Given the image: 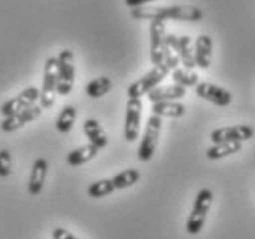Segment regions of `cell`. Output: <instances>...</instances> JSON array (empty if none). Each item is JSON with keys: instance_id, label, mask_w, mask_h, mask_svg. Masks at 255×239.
<instances>
[{"instance_id": "cb8c5ba5", "label": "cell", "mask_w": 255, "mask_h": 239, "mask_svg": "<svg viewBox=\"0 0 255 239\" xmlns=\"http://www.w3.org/2000/svg\"><path fill=\"white\" fill-rule=\"evenodd\" d=\"M115 191V186L111 178H102V180H96L93 182L89 188H87V195L91 199H102V197H108Z\"/></svg>"}, {"instance_id": "f1b7e54d", "label": "cell", "mask_w": 255, "mask_h": 239, "mask_svg": "<svg viewBox=\"0 0 255 239\" xmlns=\"http://www.w3.org/2000/svg\"><path fill=\"white\" fill-rule=\"evenodd\" d=\"M72 85H74V84H69V82H65V80H59V78H58V85H56V95L67 97L70 91H72Z\"/></svg>"}, {"instance_id": "d6986e66", "label": "cell", "mask_w": 255, "mask_h": 239, "mask_svg": "<svg viewBox=\"0 0 255 239\" xmlns=\"http://www.w3.org/2000/svg\"><path fill=\"white\" fill-rule=\"evenodd\" d=\"M96 154H98V149L87 143V145H83L80 149L69 152V154H67V163H69L70 167H80L83 163L91 162Z\"/></svg>"}, {"instance_id": "8fae6325", "label": "cell", "mask_w": 255, "mask_h": 239, "mask_svg": "<svg viewBox=\"0 0 255 239\" xmlns=\"http://www.w3.org/2000/svg\"><path fill=\"white\" fill-rule=\"evenodd\" d=\"M41 113H43V108H41L39 104H33V106H30V108H26V110L19 111V113H15V115L6 117V119L0 123V128H2V132H6V134L17 132V130H20L22 126H26L28 123L35 121Z\"/></svg>"}, {"instance_id": "5b68a950", "label": "cell", "mask_w": 255, "mask_h": 239, "mask_svg": "<svg viewBox=\"0 0 255 239\" xmlns=\"http://www.w3.org/2000/svg\"><path fill=\"white\" fill-rule=\"evenodd\" d=\"M58 63H56V58H48L45 61V74H43V87H41V93H39V100H41V108H52L54 106V100H56V85H58Z\"/></svg>"}, {"instance_id": "52a82bcc", "label": "cell", "mask_w": 255, "mask_h": 239, "mask_svg": "<svg viewBox=\"0 0 255 239\" xmlns=\"http://www.w3.org/2000/svg\"><path fill=\"white\" fill-rule=\"evenodd\" d=\"M39 93L41 91L37 87H26L24 91H20L17 97L9 98V100H6V102L2 104V108H0L2 117L6 119V117H11L15 113H19V111L33 106L39 100Z\"/></svg>"}, {"instance_id": "7c38bea8", "label": "cell", "mask_w": 255, "mask_h": 239, "mask_svg": "<svg viewBox=\"0 0 255 239\" xmlns=\"http://www.w3.org/2000/svg\"><path fill=\"white\" fill-rule=\"evenodd\" d=\"M194 89H196V95L200 98L209 100V102L217 104V106H220V108L230 106L231 100H233L230 91L220 87V85L209 84V82H198V85L194 87Z\"/></svg>"}, {"instance_id": "6da1fadb", "label": "cell", "mask_w": 255, "mask_h": 239, "mask_svg": "<svg viewBox=\"0 0 255 239\" xmlns=\"http://www.w3.org/2000/svg\"><path fill=\"white\" fill-rule=\"evenodd\" d=\"M131 17L137 20H183V22H200L204 11L196 6L176 4V6H144L131 9Z\"/></svg>"}, {"instance_id": "ac0fdd59", "label": "cell", "mask_w": 255, "mask_h": 239, "mask_svg": "<svg viewBox=\"0 0 255 239\" xmlns=\"http://www.w3.org/2000/svg\"><path fill=\"white\" fill-rule=\"evenodd\" d=\"M152 115L161 119H179L185 115V106L181 102H155L152 104Z\"/></svg>"}, {"instance_id": "9c48e42d", "label": "cell", "mask_w": 255, "mask_h": 239, "mask_svg": "<svg viewBox=\"0 0 255 239\" xmlns=\"http://www.w3.org/2000/svg\"><path fill=\"white\" fill-rule=\"evenodd\" d=\"M192 41L189 35H172V33H166V45L170 46L176 56L179 58V63H183V69L194 71L196 61H194V50H192Z\"/></svg>"}, {"instance_id": "277c9868", "label": "cell", "mask_w": 255, "mask_h": 239, "mask_svg": "<svg viewBox=\"0 0 255 239\" xmlns=\"http://www.w3.org/2000/svg\"><path fill=\"white\" fill-rule=\"evenodd\" d=\"M161 128H163V119L157 115H150L148 117L146 128H144V136L140 139L139 145V156L140 162H150L155 154V149H157V143H159L161 136Z\"/></svg>"}, {"instance_id": "7a4b0ae2", "label": "cell", "mask_w": 255, "mask_h": 239, "mask_svg": "<svg viewBox=\"0 0 255 239\" xmlns=\"http://www.w3.org/2000/svg\"><path fill=\"white\" fill-rule=\"evenodd\" d=\"M211 204H213V191L209 188L200 189L194 199V204H192V210L189 214V219H187V232L191 236H196V234L202 232L204 228V223L207 219V212L211 210Z\"/></svg>"}, {"instance_id": "8992f818", "label": "cell", "mask_w": 255, "mask_h": 239, "mask_svg": "<svg viewBox=\"0 0 255 239\" xmlns=\"http://www.w3.org/2000/svg\"><path fill=\"white\" fill-rule=\"evenodd\" d=\"M140 117H142V100L128 98L126 119H124V139L133 143L140 132Z\"/></svg>"}, {"instance_id": "e0dca14e", "label": "cell", "mask_w": 255, "mask_h": 239, "mask_svg": "<svg viewBox=\"0 0 255 239\" xmlns=\"http://www.w3.org/2000/svg\"><path fill=\"white\" fill-rule=\"evenodd\" d=\"M58 63V74L59 80H65L69 84H74V78H76V69H74V54L70 50H61L59 56L56 58Z\"/></svg>"}, {"instance_id": "2e32d148", "label": "cell", "mask_w": 255, "mask_h": 239, "mask_svg": "<svg viewBox=\"0 0 255 239\" xmlns=\"http://www.w3.org/2000/svg\"><path fill=\"white\" fill-rule=\"evenodd\" d=\"M83 134L89 139V145L96 147L98 150L108 147V136H106V132H104V128L96 119H87L83 123Z\"/></svg>"}, {"instance_id": "7402d4cb", "label": "cell", "mask_w": 255, "mask_h": 239, "mask_svg": "<svg viewBox=\"0 0 255 239\" xmlns=\"http://www.w3.org/2000/svg\"><path fill=\"white\" fill-rule=\"evenodd\" d=\"M111 87H113V84L108 76H98L85 85V93L89 98H102L111 91Z\"/></svg>"}, {"instance_id": "5bb4252c", "label": "cell", "mask_w": 255, "mask_h": 239, "mask_svg": "<svg viewBox=\"0 0 255 239\" xmlns=\"http://www.w3.org/2000/svg\"><path fill=\"white\" fill-rule=\"evenodd\" d=\"M46 173H48V162H46L45 158H37L33 162L32 173H30V182H28V193L32 195V197H37L43 191Z\"/></svg>"}, {"instance_id": "4316f807", "label": "cell", "mask_w": 255, "mask_h": 239, "mask_svg": "<svg viewBox=\"0 0 255 239\" xmlns=\"http://www.w3.org/2000/svg\"><path fill=\"white\" fill-rule=\"evenodd\" d=\"M163 65H166V67L170 69V72L179 67V58L176 56V52H174L168 45H165V50H163Z\"/></svg>"}, {"instance_id": "44dd1931", "label": "cell", "mask_w": 255, "mask_h": 239, "mask_svg": "<svg viewBox=\"0 0 255 239\" xmlns=\"http://www.w3.org/2000/svg\"><path fill=\"white\" fill-rule=\"evenodd\" d=\"M76 117H78L76 106L67 104L63 110L59 111L58 119H56V130H58V132H61V134H69L70 130H72V126H74Z\"/></svg>"}, {"instance_id": "ffe728a7", "label": "cell", "mask_w": 255, "mask_h": 239, "mask_svg": "<svg viewBox=\"0 0 255 239\" xmlns=\"http://www.w3.org/2000/svg\"><path fill=\"white\" fill-rule=\"evenodd\" d=\"M241 149H243V143H213L209 149L205 150V156L209 160H222L235 152H241Z\"/></svg>"}, {"instance_id": "30bf717a", "label": "cell", "mask_w": 255, "mask_h": 239, "mask_svg": "<svg viewBox=\"0 0 255 239\" xmlns=\"http://www.w3.org/2000/svg\"><path fill=\"white\" fill-rule=\"evenodd\" d=\"M166 28L163 20H152L150 22V59L153 67L163 65V50L166 45Z\"/></svg>"}, {"instance_id": "603a6c76", "label": "cell", "mask_w": 255, "mask_h": 239, "mask_svg": "<svg viewBox=\"0 0 255 239\" xmlns=\"http://www.w3.org/2000/svg\"><path fill=\"white\" fill-rule=\"evenodd\" d=\"M139 180H140V173L137 171V169H126V171H121V173H117V175L111 178L115 189L131 188V186H135Z\"/></svg>"}, {"instance_id": "484cf974", "label": "cell", "mask_w": 255, "mask_h": 239, "mask_svg": "<svg viewBox=\"0 0 255 239\" xmlns=\"http://www.w3.org/2000/svg\"><path fill=\"white\" fill-rule=\"evenodd\" d=\"M13 171V158L7 149L0 150V178H7Z\"/></svg>"}, {"instance_id": "3957f363", "label": "cell", "mask_w": 255, "mask_h": 239, "mask_svg": "<svg viewBox=\"0 0 255 239\" xmlns=\"http://www.w3.org/2000/svg\"><path fill=\"white\" fill-rule=\"evenodd\" d=\"M170 69L166 65H157L153 67L152 71H148L142 78H139L137 82L128 87V98H142L144 95H148L150 91H153L155 87H159L163 84V80L168 76Z\"/></svg>"}, {"instance_id": "9a60e30c", "label": "cell", "mask_w": 255, "mask_h": 239, "mask_svg": "<svg viewBox=\"0 0 255 239\" xmlns=\"http://www.w3.org/2000/svg\"><path fill=\"white\" fill-rule=\"evenodd\" d=\"M194 61H196V67L207 71L211 67V61H213V39L209 35H200L194 43Z\"/></svg>"}, {"instance_id": "4fadbf2b", "label": "cell", "mask_w": 255, "mask_h": 239, "mask_svg": "<svg viewBox=\"0 0 255 239\" xmlns=\"http://www.w3.org/2000/svg\"><path fill=\"white\" fill-rule=\"evenodd\" d=\"M187 95V89L181 85H159L153 91L148 93V100L152 104L155 102H179Z\"/></svg>"}, {"instance_id": "f546056e", "label": "cell", "mask_w": 255, "mask_h": 239, "mask_svg": "<svg viewBox=\"0 0 255 239\" xmlns=\"http://www.w3.org/2000/svg\"><path fill=\"white\" fill-rule=\"evenodd\" d=\"M152 2H157V0H124V4H126L129 9L144 7V6H148V4H152Z\"/></svg>"}, {"instance_id": "d4e9b609", "label": "cell", "mask_w": 255, "mask_h": 239, "mask_svg": "<svg viewBox=\"0 0 255 239\" xmlns=\"http://www.w3.org/2000/svg\"><path fill=\"white\" fill-rule=\"evenodd\" d=\"M172 80L176 85H181V87H196L198 85V74L194 71H189V69H183V67H178L172 71Z\"/></svg>"}, {"instance_id": "83f0119b", "label": "cell", "mask_w": 255, "mask_h": 239, "mask_svg": "<svg viewBox=\"0 0 255 239\" xmlns=\"http://www.w3.org/2000/svg\"><path fill=\"white\" fill-rule=\"evenodd\" d=\"M52 239H80L76 238L72 232H69L67 228L63 227H56L54 230H52Z\"/></svg>"}, {"instance_id": "ba28073f", "label": "cell", "mask_w": 255, "mask_h": 239, "mask_svg": "<svg viewBox=\"0 0 255 239\" xmlns=\"http://www.w3.org/2000/svg\"><path fill=\"white\" fill-rule=\"evenodd\" d=\"M254 137V128L248 124H233V126H222L211 132L213 143H243Z\"/></svg>"}]
</instances>
